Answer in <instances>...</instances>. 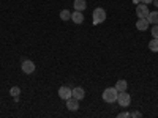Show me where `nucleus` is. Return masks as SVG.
Returning a JSON list of instances; mask_svg holds the SVG:
<instances>
[{
	"label": "nucleus",
	"instance_id": "1",
	"mask_svg": "<svg viewBox=\"0 0 158 118\" xmlns=\"http://www.w3.org/2000/svg\"><path fill=\"white\" fill-rule=\"evenodd\" d=\"M117 96H118V91L115 87H111V88H106L103 91V99L106 101V102H115L117 101Z\"/></svg>",
	"mask_w": 158,
	"mask_h": 118
},
{
	"label": "nucleus",
	"instance_id": "2",
	"mask_svg": "<svg viewBox=\"0 0 158 118\" xmlns=\"http://www.w3.org/2000/svg\"><path fill=\"white\" fill-rule=\"evenodd\" d=\"M117 102H118V106H120V107H128L131 104V96L127 93V91H118Z\"/></svg>",
	"mask_w": 158,
	"mask_h": 118
},
{
	"label": "nucleus",
	"instance_id": "3",
	"mask_svg": "<svg viewBox=\"0 0 158 118\" xmlns=\"http://www.w3.org/2000/svg\"><path fill=\"white\" fill-rule=\"evenodd\" d=\"M104 19H106V11H104V8H95L94 10V24L98 25V24L104 22Z\"/></svg>",
	"mask_w": 158,
	"mask_h": 118
},
{
	"label": "nucleus",
	"instance_id": "4",
	"mask_svg": "<svg viewBox=\"0 0 158 118\" xmlns=\"http://www.w3.org/2000/svg\"><path fill=\"white\" fill-rule=\"evenodd\" d=\"M84 96H85V90H84L82 87L71 88V98H74V99H77V101H81V99H84Z\"/></svg>",
	"mask_w": 158,
	"mask_h": 118
},
{
	"label": "nucleus",
	"instance_id": "5",
	"mask_svg": "<svg viewBox=\"0 0 158 118\" xmlns=\"http://www.w3.org/2000/svg\"><path fill=\"white\" fill-rule=\"evenodd\" d=\"M149 8H147V5L146 3H139L138 6H136V14H138V18H147L149 16Z\"/></svg>",
	"mask_w": 158,
	"mask_h": 118
},
{
	"label": "nucleus",
	"instance_id": "6",
	"mask_svg": "<svg viewBox=\"0 0 158 118\" xmlns=\"http://www.w3.org/2000/svg\"><path fill=\"white\" fill-rule=\"evenodd\" d=\"M22 71L25 74H32L35 71V63L32 60H24L22 61Z\"/></svg>",
	"mask_w": 158,
	"mask_h": 118
},
{
	"label": "nucleus",
	"instance_id": "7",
	"mask_svg": "<svg viewBox=\"0 0 158 118\" xmlns=\"http://www.w3.org/2000/svg\"><path fill=\"white\" fill-rule=\"evenodd\" d=\"M59 98L63 99V101H67L71 98V88L70 87H60L59 88Z\"/></svg>",
	"mask_w": 158,
	"mask_h": 118
},
{
	"label": "nucleus",
	"instance_id": "8",
	"mask_svg": "<svg viewBox=\"0 0 158 118\" xmlns=\"http://www.w3.org/2000/svg\"><path fill=\"white\" fill-rule=\"evenodd\" d=\"M136 29H138V30H141V32L147 30V29H149V21H147L146 18H139V19H138V22H136Z\"/></svg>",
	"mask_w": 158,
	"mask_h": 118
},
{
	"label": "nucleus",
	"instance_id": "9",
	"mask_svg": "<svg viewBox=\"0 0 158 118\" xmlns=\"http://www.w3.org/2000/svg\"><path fill=\"white\" fill-rule=\"evenodd\" d=\"M67 109H68V110H71V112L77 110V109H79V101H77V99H74V98L67 99Z\"/></svg>",
	"mask_w": 158,
	"mask_h": 118
},
{
	"label": "nucleus",
	"instance_id": "10",
	"mask_svg": "<svg viewBox=\"0 0 158 118\" xmlns=\"http://www.w3.org/2000/svg\"><path fill=\"white\" fill-rule=\"evenodd\" d=\"M71 21L74 22V24H82L84 22V14H82V11H74L73 14H71Z\"/></svg>",
	"mask_w": 158,
	"mask_h": 118
},
{
	"label": "nucleus",
	"instance_id": "11",
	"mask_svg": "<svg viewBox=\"0 0 158 118\" xmlns=\"http://www.w3.org/2000/svg\"><path fill=\"white\" fill-rule=\"evenodd\" d=\"M73 6H74L76 11H84L87 8V2H85V0H74Z\"/></svg>",
	"mask_w": 158,
	"mask_h": 118
},
{
	"label": "nucleus",
	"instance_id": "12",
	"mask_svg": "<svg viewBox=\"0 0 158 118\" xmlns=\"http://www.w3.org/2000/svg\"><path fill=\"white\" fill-rule=\"evenodd\" d=\"M127 87H128V84H127V81H123V79L117 81V84H115L117 91H127Z\"/></svg>",
	"mask_w": 158,
	"mask_h": 118
},
{
	"label": "nucleus",
	"instance_id": "13",
	"mask_svg": "<svg viewBox=\"0 0 158 118\" xmlns=\"http://www.w3.org/2000/svg\"><path fill=\"white\" fill-rule=\"evenodd\" d=\"M146 19L149 21V24H158V11L149 13V16H147Z\"/></svg>",
	"mask_w": 158,
	"mask_h": 118
},
{
	"label": "nucleus",
	"instance_id": "14",
	"mask_svg": "<svg viewBox=\"0 0 158 118\" xmlns=\"http://www.w3.org/2000/svg\"><path fill=\"white\" fill-rule=\"evenodd\" d=\"M149 49L152 52H158V38H152V41L149 43Z\"/></svg>",
	"mask_w": 158,
	"mask_h": 118
},
{
	"label": "nucleus",
	"instance_id": "15",
	"mask_svg": "<svg viewBox=\"0 0 158 118\" xmlns=\"http://www.w3.org/2000/svg\"><path fill=\"white\" fill-rule=\"evenodd\" d=\"M60 19L62 21H70L71 19V13L68 10H62L60 11Z\"/></svg>",
	"mask_w": 158,
	"mask_h": 118
},
{
	"label": "nucleus",
	"instance_id": "16",
	"mask_svg": "<svg viewBox=\"0 0 158 118\" xmlns=\"http://www.w3.org/2000/svg\"><path fill=\"white\" fill-rule=\"evenodd\" d=\"M19 93H21V88H19V87H13V88L10 90V95H11V96H15V98H18Z\"/></svg>",
	"mask_w": 158,
	"mask_h": 118
},
{
	"label": "nucleus",
	"instance_id": "17",
	"mask_svg": "<svg viewBox=\"0 0 158 118\" xmlns=\"http://www.w3.org/2000/svg\"><path fill=\"white\" fill-rule=\"evenodd\" d=\"M152 36L153 38H158V24H153V27H152Z\"/></svg>",
	"mask_w": 158,
	"mask_h": 118
},
{
	"label": "nucleus",
	"instance_id": "18",
	"mask_svg": "<svg viewBox=\"0 0 158 118\" xmlns=\"http://www.w3.org/2000/svg\"><path fill=\"white\" fill-rule=\"evenodd\" d=\"M127 116H130L128 112H122V113H118V115H117V118H127Z\"/></svg>",
	"mask_w": 158,
	"mask_h": 118
},
{
	"label": "nucleus",
	"instance_id": "19",
	"mask_svg": "<svg viewBox=\"0 0 158 118\" xmlns=\"http://www.w3.org/2000/svg\"><path fill=\"white\" fill-rule=\"evenodd\" d=\"M130 116H141V112H133V113H130Z\"/></svg>",
	"mask_w": 158,
	"mask_h": 118
},
{
	"label": "nucleus",
	"instance_id": "20",
	"mask_svg": "<svg viewBox=\"0 0 158 118\" xmlns=\"http://www.w3.org/2000/svg\"><path fill=\"white\" fill-rule=\"evenodd\" d=\"M153 0H141V3H146V5H149V3H152Z\"/></svg>",
	"mask_w": 158,
	"mask_h": 118
},
{
	"label": "nucleus",
	"instance_id": "21",
	"mask_svg": "<svg viewBox=\"0 0 158 118\" xmlns=\"http://www.w3.org/2000/svg\"><path fill=\"white\" fill-rule=\"evenodd\" d=\"M152 3H155V6L158 8V0H153V2H152Z\"/></svg>",
	"mask_w": 158,
	"mask_h": 118
},
{
	"label": "nucleus",
	"instance_id": "22",
	"mask_svg": "<svg viewBox=\"0 0 158 118\" xmlns=\"http://www.w3.org/2000/svg\"><path fill=\"white\" fill-rule=\"evenodd\" d=\"M133 2H135V3H141V0H133Z\"/></svg>",
	"mask_w": 158,
	"mask_h": 118
}]
</instances>
